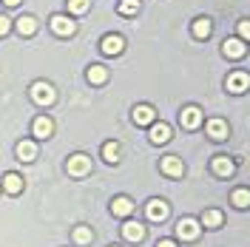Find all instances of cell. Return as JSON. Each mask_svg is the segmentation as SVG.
I'll use <instances>...</instances> for the list:
<instances>
[{
	"instance_id": "1",
	"label": "cell",
	"mask_w": 250,
	"mask_h": 247,
	"mask_svg": "<svg viewBox=\"0 0 250 247\" xmlns=\"http://www.w3.org/2000/svg\"><path fill=\"white\" fill-rule=\"evenodd\" d=\"M31 100H34L37 105H51V103L57 100V91H54V85H51V82L37 80V82L31 85Z\"/></svg>"
},
{
	"instance_id": "16",
	"label": "cell",
	"mask_w": 250,
	"mask_h": 247,
	"mask_svg": "<svg viewBox=\"0 0 250 247\" xmlns=\"http://www.w3.org/2000/svg\"><path fill=\"white\" fill-rule=\"evenodd\" d=\"M85 77H88L91 85H103V82L108 80V68H105L103 62H91V65H88V71H85Z\"/></svg>"
},
{
	"instance_id": "28",
	"label": "cell",
	"mask_w": 250,
	"mask_h": 247,
	"mask_svg": "<svg viewBox=\"0 0 250 247\" xmlns=\"http://www.w3.org/2000/svg\"><path fill=\"white\" fill-rule=\"evenodd\" d=\"M140 12V0H123L120 3V15H137Z\"/></svg>"
},
{
	"instance_id": "19",
	"label": "cell",
	"mask_w": 250,
	"mask_h": 247,
	"mask_svg": "<svg viewBox=\"0 0 250 247\" xmlns=\"http://www.w3.org/2000/svg\"><path fill=\"white\" fill-rule=\"evenodd\" d=\"M3 190H6V193H12V196L20 193V190H23V176L15 173V170H9V173L3 176Z\"/></svg>"
},
{
	"instance_id": "10",
	"label": "cell",
	"mask_w": 250,
	"mask_h": 247,
	"mask_svg": "<svg viewBox=\"0 0 250 247\" xmlns=\"http://www.w3.org/2000/svg\"><path fill=\"white\" fill-rule=\"evenodd\" d=\"M179 125L188 128V131H193V128H199L202 125V111L196 108V105H188V108L179 111Z\"/></svg>"
},
{
	"instance_id": "4",
	"label": "cell",
	"mask_w": 250,
	"mask_h": 247,
	"mask_svg": "<svg viewBox=\"0 0 250 247\" xmlns=\"http://www.w3.org/2000/svg\"><path fill=\"white\" fill-rule=\"evenodd\" d=\"M222 54H225L228 60H242V57L248 54V43L239 40V37H228V40L222 43Z\"/></svg>"
},
{
	"instance_id": "7",
	"label": "cell",
	"mask_w": 250,
	"mask_h": 247,
	"mask_svg": "<svg viewBox=\"0 0 250 247\" xmlns=\"http://www.w3.org/2000/svg\"><path fill=\"white\" fill-rule=\"evenodd\" d=\"M210 168H213V173H216V176H222V179H230V176L236 173V162L230 159V156L219 154V156H213Z\"/></svg>"
},
{
	"instance_id": "8",
	"label": "cell",
	"mask_w": 250,
	"mask_h": 247,
	"mask_svg": "<svg viewBox=\"0 0 250 247\" xmlns=\"http://www.w3.org/2000/svg\"><path fill=\"white\" fill-rule=\"evenodd\" d=\"M51 29H54V34H60V37H71V34H77V23L65 15H54L51 17Z\"/></svg>"
},
{
	"instance_id": "31",
	"label": "cell",
	"mask_w": 250,
	"mask_h": 247,
	"mask_svg": "<svg viewBox=\"0 0 250 247\" xmlns=\"http://www.w3.org/2000/svg\"><path fill=\"white\" fill-rule=\"evenodd\" d=\"M156 247H176V242H173V239H159Z\"/></svg>"
},
{
	"instance_id": "14",
	"label": "cell",
	"mask_w": 250,
	"mask_h": 247,
	"mask_svg": "<svg viewBox=\"0 0 250 247\" xmlns=\"http://www.w3.org/2000/svg\"><path fill=\"white\" fill-rule=\"evenodd\" d=\"M151 128V142L154 145H165V142H171V125L168 123H154V125H148Z\"/></svg>"
},
{
	"instance_id": "22",
	"label": "cell",
	"mask_w": 250,
	"mask_h": 247,
	"mask_svg": "<svg viewBox=\"0 0 250 247\" xmlns=\"http://www.w3.org/2000/svg\"><path fill=\"white\" fill-rule=\"evenodd\" d=\"M230 202H233V207H239V210L250 207V187H236L233 193H230Z\"/></svg>"
},
{
	"instance_id": "23",
	"label": "cell",
	"mask_w": 250,
	"mask_h": 247,
	"mask_svg": "<svg viewBox=\"0 0 250 247\" xmlns=\"http://www.w3.org/2000/svg\"><path fill=\"white\" fill-rule=\"evenodd\" d=\"M15 26H17V31H20L23 37H31V34L37 31V20H34L31 15H26V17H17Z\"/></svg>"
},
{
	"instance_id": "26",
	"label": "cell",
	"mask_w": 250,
	"mask_h": 247,
	"mask_svg": "<svg viewBox=\"0 0 250 247\" xmlns=\"http://www.w3.org/2000/svg\"><path fill=\"white\" fill-rule=\"evenodd\" d=\"M91 239H94V230L85 227V225H80L77 230H74V242L77 245H91Z\"/></svg>"
},
{
	"instance_id": "11",
	"label": "cell",
	"mask_w": 250,
	"mask_h": 247,
	"mask_svg": "<svg viewBox=\"0 0 250 247\" xmlns=\"http://www.w3.org/2000/svg\"><path fill=\"white\" fill-rule=\"evenodd\" d=\"M134 210H137V205L128 199V196H114V199H111V213H114V216L128 219Z\"/></svg>"
},
{
	"instance_id": "13",
	"label": "cell",
	"mask_w": 250,
	"mask_h": 247,
	"mask_svg": "<svg viewBox=\"0 0 250 247\" xmlns=\"http://www.w3.org/2000/svg\"><path fill=\"white\" fill-rule=\"evenodd\" d=\"M205 131H208V137L210 139H228L230 137V128H228V123L225 120H208V125H205Z\"/></svg>"
},
{
	"instance_id": "2",
	"label": "cell",
	"mask_w": 250,
	"mask_h": 247,
	"mask_svg": "<svg viewBox=\"0 0 250 247\" xmlns=\"http://www.w3.org/2000/svg\"><path fill=\"white\" fill-rule=\"evenodd\" d=\"M199 233H202V225H199L196 219L185 216V219L176 222V239H182V242H196Z\"/></svg>"
},
{
	"instance_id": "18",
	"label": "cell",
	"mask_w": 250,
	"mask_h": 247,
	"mask_svg": "<svg viewBox=\"0 0 250 247\" xmlns=\"http://www.w3.org/2000/svg\"><path fill=\"white\" fill-rule=\"evenodd\" d=\"M31 131H34V137L37 139H48L51 134H54V123H51L48 117H37L34 125H31Z\"/></svg>"
},
{
	"instance_id": "9",
	"label": "cell",
	"mask_w": 250,
	"mask_h": 247,
	"mask_svg": "<svg viewBox=\"0 0 250 247\" xmlns=\"http://www.w3.org/2000/svg\"><path fill=\"white\" fill-rule=\"evenodd\" d=\"M145 213L151 222H165V219L171 216V207H168V202L165 199H151L148 202V207H145Z\"/></svg>"
},
{
	"instance_id": "27",
	"label": "cell",
	"mask_w": 250,
	"mask_h": 247,
	"mask_svg": "<svg viewBox=\"0 0 250 247\" xmlns=\"http://www.w3.org/2000/svg\"><path fill=\"white\" fill-rule=\"evenodd\" d=\"M91 9V0H68V12L71 15H85Z\"/></svg>"
},
{
	"instance_id": "21",
	"label": "cell",
	"mask_w": 250,
	"mask_h": 247,
	"mask_svg": "<svg viewBox=\"0 0 250 247\" xmlns=\"http://www.w3.org/2000/svg\"><path fill=\"white\" fill-rule=\"evenodd\" d=\"M210 31H213V23H210L208 17H196V20H193V37L208 40V37H210Z\"/></svg>"
},
{
	"instance_id": "29",
	"label": "cell",
	"mask_w": 250,
	"mask_h": 247,
	"mask_svg": "<svg viewBox=\"0 0 250 247\" xmlns=\"http://www.w3.org/2000/svg\"><path fill=\"white\" fill-rule=\"evenodd\" d=\"M239 40L250 43V20H239Z\"/></svg>"
},
{
	"instance_id": "25",
	"label": "cell",
	"mask_w": 250,
	"mask_h": 247,
	"mask_svg": "<svg viewBox=\"0 0 250 247\" xmlns=\"http://www.w3.org/2000/svg\"><path fill=\"white\" fill-rule=\"evenodd\" d=\"M199 225H205V227H219L222 225V210H205L202 213V219H199Z\"/></svg>"
},
{
	"instance_id": "5",
	"label": "cell",
	"mask_w": 250,
	"mask_h": 247,
	"mask_svg": "<svg viewBox=\"0 0 250 247\" xmlns=\"http://www.w3.org/2000/svg\"><path fill=\"white\" fill-rule=\"evenodd\" d=\"M225 85H228L230 94H245L250 88V74L248 71H233V74H228Z\"/></svg>"
},
{
	"instance_id": "30",
	"label": "cell",
	"mask_w": 250,
	"mask_h": 247,
	"mask_svg": "<svg viewBox=\"0 0 250 247\" xmlns=\"http://www.w3.org/2000/svg\"><path fill=\"white\" fill-rule=\"evenodd\" d=\"M9 29H12L9 17H3V15H0V37H3V34H9Z\"/></svg>"
},
{
	"instance_id": "6",
	"label": "cell",
	"mask_w": 250,
	"mask_h": 247,
	"mask_svg": "<svg viewBox=\"0 0 250 247\" xmlns=\"http://www.w3.org/2000/svg\"><path fill=\"white\" fill-rule=\"evenodd\" d=\"M100 48H103V54H108V57H117V54H123V51H125L123 34H105V37L100 40Z\"/></svg>"
},
{
	"instance_id": "20",
	"label": "cell",
	"mask_w": 250,
	"mask_h": 247,
	"mask_svg": "<svg viewBox=\"0 0 250 247\" xmlns=\"http://www.w3.org/2000/svg\"><path fill=\"white\" fill-rule=\"evenodd\" d=\"M34 156H37V145H34L31 139L17 142V159H20V162H31Z\"/></svg>"
},
{
	"instance_id": "32",
	"label": "cell",
	"mask_w": 250,
	"mask_h": 247,
	"mask_svg": "<svg viewBox=\"0 0 250 247\" xmlns=\"http://www.w3.org/2000/svg\"><path fill=\"white\" fill-rule=\"evenodd\" d=\"M3 3H6V6H17V3H20V0H3Z\"/></svg>"
},
{
	"instance_id": "33",
	"label": "cell",
	"mask_w": 250,
	"mask_h": 247,
	"mask_svg": "<svg viewBox=\"0 0 250 247\" xmlns=\"http://www.w3.org/2000/svg\"><path fill=\"white\" fill-rule=\"evenodd\" d=\"M111 247H120V245H111Z\"/></svg>"
},
{
	"instance_id": "3",
	"label": "cell",
	"mask_w": 250,
	"mask_h": 247,
	"mask_svg": "<svg viewBox=\"0 0 250 247\" xmlns=\"http://www.w3.org/2000/svg\"><path fill=\"white\" fill-rule=\"evenodd\" d=\"M65 170H68L71 176L83 179L85 173H91V156H85V154H74V156H68V162H65Z\"/></svg>"
},
{
	"instance_id": "12",
	"label": "cell",
	"mask_w": 250,
	"mask_h": 247,
	"mask_svg": "<svg viewBox=\"0 0 250 247\" xmlns=\"http://www.w3.org/2000/svg\"><path fill=\"white\" fill-rule=\"evenodd\" d=\"M131 117H134L137 125H154L156 123V111H154V105H148V103H140Z\"/></svg>"
},
{
	"instance_id": "17",
	"label": "cell",
	"mask_w": 250,
	"mask_h": 247,
	"mask_svg": "<svg viewBox=\"0 0 250 247\" xmlns=\"http://www.w3.org/2000/svg\"><path fill=\"white\" fill-rule=\"evenodd\" d=\"M123 236L128 239V242H142L145 239V225H140V222H125L123 225Z\"/></svg>"
},
{
	"instance_id": "24",
	"label": "cell",
	"mask_w": 250,
	"mask_h": 247,
	"mask_svg": "<svg viewBox=\"0 0 250 247\" xmlns=\"http://www.w3.org/2000/svg\"><path fill=\"white\" fill-rule=\"evenodd\" d=\"M103 159L111 162V165H117L120 162V142H105L103 145Z\"/></svg>"
},
{
	"instance_id": "15",
	"label": "cell",
	"mask_w": 250,
	"mask_h": 247,
	"mask_svg": "<svg viewBox=\"0 0 250 247\" xmlns=\"http://www.w3.org/2000/svg\"><path fill=\"white\" fill-rule=\"evenodd\" d=\"M162 173H168V176H182V173H185L182 156H176V154L165 156V159H162Z\"/></svg>"
}]
</instances>
